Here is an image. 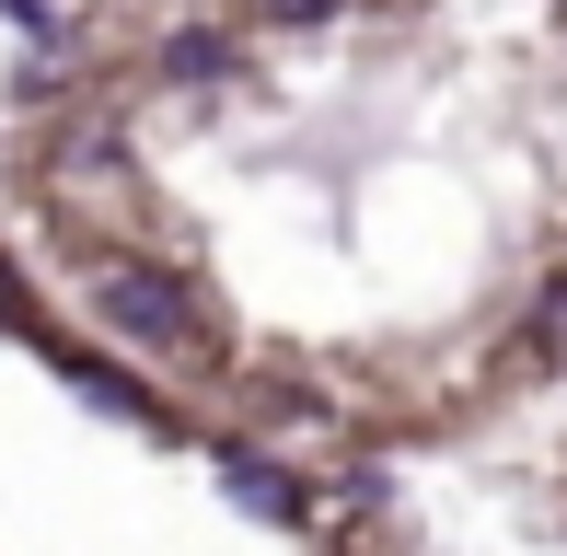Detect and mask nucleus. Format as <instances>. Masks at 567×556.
I'll return each instance as SVG.
<instances>
[{"label":"nucleus","instance_id":"1","mask_svg":"<svg viewBox=\"0 0 567 556\" xmlns=\"http://www.w3.org/2000/svg\"><path fill=\"white\" fill-rule=\"evenodd\" d=\"M82 301H93L105 337L151 348V360H209V348H220V313H209V290H197V267L140 256V244H105L93 278H82Z\"/></svg>","mask_w":567,"mask_h":556},{"label":"nucleus","instance_id":"2","mask_svg":"<svg viewBox=\"0 0 567 556\" xmlns=\"http://www.w3.org/2000/svg\"><path fill=\"white\" fill-rule=\"evenodd\" d=\"M209 487H220L244 522H267V534H301V522H313V475H301L278 441H255V429L209 441Z\"/></svg>","mask_w":567,"mask_h":556},{"label":"nucleus","instance_id":"3","mask_svg":"<svg viewBox=\"0 0 567 556\" xmlns=\"http://www.w3.org/2000/svg\"><path fill=\"white\" fill-rule=\"evenodd\" d=\"M244 70H255L244 23H163V47H151L163 93H244Z\"/></svg>","mask_w":567,"mask_h":556},{"label":"nucleus","instance_id":"4","mask_svg":"<svg viewBox=\"0 0 567 556\" xmlns=\"http://www.w3.org/2000/svg\"><path fill=\"white\" fill-rule=\"evenodd\" d=\"M47 371L70 383V406H93V418H116V429H140V441H163L174 429V406L151 383H127L116 360H93V348H70V337H47Z\"/></svg>","mask_w":567,"mask_h":556},{"label":"nucleus","instance_id":"5","mask_svg":"<svg viewBox=\"0 0 567 556\" xmlns=\"http://www.w3.org/2000/svg\"><path fill=\"white\" fill-rule=\"evenodd\" d=\"M244 418H255V441H278V452H324L337 441V406H324L313 383H255Z\"/></svg>","mask_w":567,"mask_h":556},{"label":"nucleus","instance_id":"6","mask_svg":"<svg viewBox=\"0 0 567 556\" xmlns=\"http://www.w3.org/2000/svg\"><path fill=\"white\" fill-rule=\"evenodd\" d=\"M324 511H394V475H382V464H324Z\"/></svg>","mask_w":567,"mask_h":556},{"label":"nucleus","instance_id":"7","mask_svg":"<svg viewBox=\"0 0 567 556\" xmlns=\"http://www.w3.org/2000/svg\"><path fill=\"white\" fill-rule=\"evenodd\" d=\"M0 337H23V348H47V337H59V325L35 313V290H23V267H12V256H0Z\"/></svg>","mask_w":567,"mask_h":556},{"label":"nucleus","instance_id":"8","mask_svg":"<svg viewBox=\"0 0 567 556\" xmlns=\"http://www.w3.org/2000/svg\"><path fill=\"white\" fill-rule=\"evenodd\" d=\"M348 0H255V23H278V35H324Z\"/></svg>","mask_w":567,"mask_h":556},{"label":"nucleus","instance_id":"9","mask_svg":"<svg viewBox=\"0 0 567 556\" xmlns=\"http://www.w3.org/2000/svg\"><path fill=\"white\" fill-rule=\"evenodd\" d=\"M533 348H556V360H567V267L533 290Z\"/></svg>","mask_w":567,"mask_h":556},{"label":"nucleus","instance_id":"10","mask_svg":"<svg viewBox=\"0 0 567 556\" xmlns=\"http://www.w3.org/2000/svg\"><path fill=\"white\" fill-rule=\"evenodd\" d=\"M0 23H23V35H47V47H59V0H0Z\"/></svg>","mask_w":567,"mask_h":556}]
</instances>
